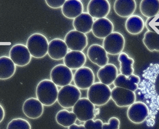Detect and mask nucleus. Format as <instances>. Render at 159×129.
Returning <instances> with one entry per match:
<instances>
[{
    "label": "nucleus",
    "mask_w": 159,
    "mask_h": 129,
    "mask_svg": "<svg viewBox=\"0 0 159 129\" xmlns=\"http://www.w3.org/2000/svg\"><path fill=\"white\" fill-rule=\"evenodd\" d=\"M142 76L138 89L149 109L148 125L152 127L159 111V64H150L143 71Z\"/></svg>",
    "instance_id": "nucleus-1"
},
{
    "label": "nucleus",
    "mask_w": 159,
    "mask_h": 129,
    "mask_svg": "<svg viewBox=\"0 0 159 129\" xmlns=\"http://www.w3.org/2000/svg\"><path fill=\"white\" fill-rule=\"evenodd\" d=\"M56 122L64 127L68 128L75 123L77 118L75 113L64 109L57 112L55 116Z\"/></svg>",
    "instance_id": "nucleus-29"
},
{
    "label": "nucleus",
    "mask_w": 159,
    "mask_h": 129,
    "mask_svg": "<svg viewBox=\"0 0 159 129\" xmlns=\"http://www.w3.org/2000/svg\"><path fill=\"white\" fill-rule=\"evenodd\" d=\"M43 106L37 98H30L24 102L23 112L30 119H37L41 117L43 113Z\"/></svg>",
    "instance_id": "nucleus-15"
},
{
    "label": "nucleus",
    "mask_w": 159,
    "mask_h": 129,
    "mask_svg": "<svg viewBox=\"0 0 159 129\" xmlns=\"http://www.w3.org/2000/svg\"><path fill=\"white\" fill-rule=\"evenodd\" d=\"M50 78L55 84L60 87L70 84L74 79L72 70L65 64L57 65L51 69Z\"/></svg>",
    "instance_id": "nucleus-7"
},
{
    "label": "nucleus",
    "mask_w": 159,
    "mask_h": 129,
    "mask_svg": "<svg viewBox=\"0 0 159 129\" xmlns=\"http://www.w3.org/2000/svg\"><path fill=\"white\" fill-rule=\"evenodd\" d=\"M58 90L57 86L52 80L44 79L40 81L36 86V97L45 106L54 105L57 100Z\"/></svg>",
    "instance_id": "nucleus-2"
},
{
    "label": "nucleus",
    "mask_w": 159,
    "mask_h": 129,
    "mask_svg": "<svg viewBox=\"0 0 159 129\" xmlns=\"http://www.w3.org/2000/svg\"><path fill=\"white\" fill-rule=\"evenodd\" d=\"M68 50V47L64 40L54 38L49 43L48 54L49 57L54 60H61L67 54Z\"/></svg>",
    "instance_id": "nucleus-17"
},
{
    "label": "nucleus",
    "mask_w": 159,
    "mask_h": 129,
    "mask_svg": "<svg viewBox=\"0 0 159 129\" xmlns=\"http://www.w3.org/2000/svg\"><path fill=\"white\" fill-rule=\"evenodd\" d=\"M103 124L100 119L94 120L93 119H91L85 121L84 125L85 129H102Z\"/></svg>",
    "instance_id": "nucleus-33"
},
{
    "label": "nucleus",
    "mask_w": 159,
    "mask_h": 129,
    "mask_svg": "<svg viewBox=\"0 0 159 129\" xmlns=\"http://www.w3.org/2000/svg\"><path fill=\"white\" fill-rule=\"evenodd\" d=\"M86 62V56L82 52L71 51L63 59L64 64L71 70H77L83 67Z\"/></svg>",
    "instance_id": "nucleus-19"
},
{
    "label": "nucleus",
    "mask_w": 159,
    "mask_h": 129,
    "mask_svg": "<svg viewBox=\"0 0 159 129\" xmlns=\"http://www.w3.org/2000/svg\"><path fill=\"white\" fill-rule=\"evenodd\" d=\"M0 110H1V118H0V122H2L4 120L5 116V112L4 108L2 106V105H0Z\"/></svg>",
    "instance_id": "nucleus-37"
},
{
    "label": "nucleus",
    "mask_w": 159,
    "mask_h": 129,
    "mask_svg": "<svg viewBox=\"0 0 159 129\" xmlns=\"http://www.w3.org/2000/svg\"><path fill=\"white\" fill-rule=\"evenodd\" d=\"M120 122L117 117H112L108 120V123H103L102 129H119L120 128Z\"/></svg>",
    "instance_id": "nucleus-34"
},
{
    "label": "nucleus",
    "mask_w": 159,
    "mask_h": 129,
    "mask_svg": "<svg viewBox=\"0 0 159 129\" xmlns=\"http://www.w3.org/2000/svg\"><path fill=\"white\" fill-rule=\"evenodd\" d=\"M114 29V25L111 21L105 17L94 21L92 31L96 37L104 39L113 32Z\"/></svg>",
    "instance_id": "nucleus-18"
},
{
    "label": "nucleus",
    "mask_w": 159,
    "mask_h": 129,
    "mask_svg": "<svg viewBox=\"0 0 159 129\" xmlns=\"http://www.w3.org/2000/svg\"><path fill=\"white\" fill-rule=\"evenodd\" d=\"M83 5L80 0L66 1L61 8L64 16L70 19L76 18L83 12Z\"/></svg>",
    "instance_id": "nucleus-22"
},
{
    "label": "nucleus",
    "mask_w": 159,
    "mask_h": 129,
    "mask_svg": "<svg viewBox=\"0 0 159 129\" xmlns=\"http://www.w3.org/2000/svg\"><path fill=\"white\" fill-rule=\"evenodd\" d=\"M136 7V2L134 0H117L114 5L116 13L120 17L124 18L132 16Z\"/></svg>",
    "instance_id": "nucleus-21"
},
{
    "label": "nucleus",
    "mask_w": 159,
    "mask_h": 129,
    "mask_svg": "<svg viewBox=\"0 0 159 129\" xmlns=\"http://www.w3.org/2000/svg\"><path fill=\"white\" fill-rule=\"evenodd\" d=\"M66 1V0H46L45 2L50 8L56 9L62 8Z\"/></svg>",
    "instance_id": "nucleus-35"
},
{
    "label": "nucleus",
    "mask_w": 159,
    "mask_h": 129,
    "mask_svg": "<svg viewBox=\"0 0 159 129\" xmlns=\"http://www.w3.org/2000/svg\"><path fill=\"white\" fill-rule=\"evenodd\" d=\"M141 79L138 75L133 74L126 76L122 74L118 75L114 82L115 87H121L135 92L139 89Z\"/></svg>",
    "instance_id": "nucleus-23"
},
{
    "label": "nucleus",
    "mask_w": 159,
    "mask_h": 129,
    "mask_svg": "<svg viewBox=\"0 0 159 129\" xmlns=\"http://www.w3.org/2000/svg\"><path fill=\"white\" fill-rule=\"evenodd\" d=\"M145 26V22L141 17L132 15L126 20L125 27L126 31L132 35H137L143 31Z\"/></svg>",
    "instance_id": "nucleus-26"
},
{
    "label": "nucleus",
    "mask_w": 159,
    "mask_h": 129,
    "mask_svg": "<svg viewBox=\"0 0 159 129\" xmlns=\"http://www.w3.org/2000/svg\"><path fill=\"white\" fill-rule=\"evenodd\" d=\"M145 27L148 31L159 34V14L148 18L145 22Z\"/></svg>",
    "instance_id": "nucleus-32"
},
{
    "label": "nucleus",
    "mask_w": 159,
    "mask_h": 129,
    "mask_svg": "<svg viewBox=\"0 0 159 129\" xmlns=\"http://www.w3.org/2000/svg\"><path fill=\"white\" fill-rule=\"evenodd\" d=\"M110 10V4L107 0H91L88 5V12L97 19L106 17Z\"/></svg>",
    "instance_id": "nucleus-14"
},
{
    "label": "nucleus",
    "mask_w": 159,
    "mask_h": 129,
    "mask_svg": "<svg viewBox=\"0 0 159 129\" xmlns=\"http://www.w3.org/2000/svg\"><path fill=\"white\" fill-rule=\"evenodd\" d=\"M16 71V65L10 58L6 56L0 57V79L6 80L11 78Z\"/></svg>",
    "instance_id": "nucleus-25"
},
{
    "label": "nucleus",
    "mask_w": 159,
    "mask_h": 129,
    "mask_svg": "<svg viewBox=\"0 0 159 129\" xmlns=\"http://www.w3.org/2000/svg\"><path fill=\"white\" fill-rule=\"evenodd\" d=\"M9 55L16 65L21 67L29 64L32 57L27 46L21 44L12 46L9 51Z\"/></svg>",
    "instance_id": "nucleus-10"
},
{
    "label": "nucleus",
    "mask_w": 159,
    "mask_h": 129,
    "mask_svg": "<svg viewBox=\"0 0 159 129\" xmlns=\"http://www.w3.org/2000/svg\"><path fill=\"white\" fill-rule=\"evenodd\" d=\"M7 128L31 129V127L29 121L22 118H16L12 119L8 123Z\"/></svg>",
    "instance_id": "nucleus-31"
},
{
    "label": "nucleus",
    "mask_w": 159,
    "mask_h": 129,
    "mask_svg": "<svg viewBox=\"0 0 159 129\" xmlns=\"http://www.w3.org/2000/svg\"><path fill=\"white\" fill-rule=\"evenodd\" d=\"M125 45V39L121 33L113 32L103 39L102 46L108 54L117 55L122 52Z\"/></svg>",
    "instance_id": "nucleus-8"
},
{
    "label": "nucleus",
    "mask_w": 159,
    "mask_h": 129,
    "mask_svg": "<svg viewBox=\"0 0 159 129\" xmlns=\"http://www.w3.org/2000/svg\"><path fill=\"white\" fill-rule=\"evenodd\" d=\"M26 46L32 57L36 59L44 57L48 54L49 42L44 35L34 33L28 39Z\"/></svg>",
    "instance_id": "nucleus-3"
},
{
    "label": "nucleus",
    "mask_w": 159,
    "mask_h": 129,
    "mask_svg": "<svg viewBox=\"0 0 159 129\" xmlns=\"http://www.w3.org/2000/svg\"><path fill=\"white\" fill-rule=\"evenodd\" d=\"M64 41L71 51L82 52L88 45V37L85 34L76 30L69 31L65 37Z\"/></svg>",
    "instance_id": "nucleus-12"
},
{
    "label": "nucleus",
    "mask_w": 159,
    "mask_h": 129,
    "mask_svg": "<svg viewBox=\"0 0 159 129\" xmlns=\"http://www.w3.org/2000/svg\"><path fill=\"white\" fill-rule=\"evenodd\" d=\"M72 111L77 116V119L82 122L96 117L95 105L86 98H80L73 107Z\"/></svg>",
    "instance_id": "nucleus-6"
},
{
    "label": "nucleus",
    "mask_w": 159,
    "mask_h": 129,
    "mask_svg": "<svg viewBox=\"0 0 159 129\" xmlns=\"http://www.w3.org/2000/svg\"><path fill=\"white\" fill-rule=\"evenodd\" d=\"M68 129H85V127H84V125H78L74 123L73 124V125H71L70 126L68 127Z\"/></svg>",
    "instance_id": "nucleus-36"
},
{
    "label": "nucleus",
    "mask_w": 159,
    "mask_h": 129,
    "mask_svg": "<svg viewBox=\"0 0 159 129\" xmlns=\"http://www.w3.org/2000/svg\"><path fill=\"white\" fill-rule=\"evenodd\" d=\"M94 22L93 18L88 12H83L74 19L73 25L75 30L86 34L92 31Z\"/></svg>",
    "instance_id": "nucleus-24"
},
{
    "label": "nucleus",
    "mask_w": 159,
    "mask_h": 129,
    "mask_svg": "<svg viewBox=\"0 0 159 129\" xmlns=\"http://www.w3.org/2000/svg\"><path fill=\"white\" fill-rule=\"evenodd\" d=\"M149 109L145 103L135 102L129 107L127 112V117L132 122L140 124L148 118Z\"/></svg>",
    "instance_id": "nucleus-11"
},
{
    "label": "nucleus",
    "mask_w": 159,
    "mask_h": 129,
    "mask_svg": "<svg viewBox=\"0 0 159 129\" xmlns=\"http://www.w3.org/2000/svg\"><path fill=\"white\" fill-rule=\"evenodd\" d=\"M111 98L117 106L120 108L130 106L136 99L135 92L128 89L115 87L111 90Z\"/></svg>",
    "instance_id": "nucleus-9"
},
{
    "label": "nucleus",
    "mask_w": 159,
    "mask_h": 129,
    "mask_svg": "<svg viewBox=\"0 0 159 129\" xmlns=\"http://www.w3.org/2000/svg\"><path fill=\"white\" fill-rule=\"evenodd\" d=\"M118 60L120 63L121 74L128 77L133 74L134 69L133 66L134 60L132 58L129 57L125 52H121L119 54Z\"/></svg>",
    "instance_id": "nucleus-28"
},
{
    "label": "nucleus",
    "mask_w": 159,
    "mask_h": 129,
    "mask_svg": "<svg viewBox=\"0 0 159 129\" xmlns=\"http://www.w3.org/2000/svg\"><path fill=\"white\" fill-rule=\"evenodd\" d=\"M103 46L98 44L91 45L87 51L88 57L89 60L101 68L108 64L109 58Z\"/></svg>",
    "instance_id": "nucleus-16"
},
{
    "label": "nucleus",
    "mask_w": 159,
    "mask_h": 129,
    "mask_svg": "<svg viewBox=\"0 0 159 129\" xmlns=\"http://www.w3.org/2000/svg\"><path fill=\"white\" fill-rule=\"evenodd\" d=\"M80 89L75 85L69 84L61 87L58 91L57 101L64 108H73L81 97Z\"/></svg>",
    "instance_id": "nucleus-5"
},
{
    "label": "nucleus",
    "mask_w": 159,
    "mask_h": 129,
    "mask_svg": "<svg viewBox=\"0 0 159 129\" xmlns=\"http://www.w3.org/2000/svg\"><path fill=\"white\" fill-rule=\"evenodd\" d=\"M118 75V71L116 65L112 64L101 67L97 73L100 82L110 86L113 84Z\"/></svg>",
    "instance_id": "nucleus-20"
},
{
    "label": "nucleus",
    "mask_w": 159,
    "mask_h": 129,
    "mask_svg": "<svg viewBox=\"0 0 159 129\" xmlns=\"http://www.w3.org/2000/svg\"><path fill=\"white\" fill-rule=\"evenodd\" d=\"M140 9L142 14L148 18L156 16L159 13V0H142Z\"/></svg>",
    "instance_id": "nucleus-27"
},
{
    "label": "nucleus",
    "mask_w": 159,
    "mask_h": 129,
    "mask_svg": "<svg viewBox=\"0 0 159 129\" xmlns=\"http://www.w3.org/2000/svg\"><path fill=\"white\" fill-rule=\"evenodd\" d=\"M75 85L81 90L88 89L94 83L95 75L93 70L87 67L77 69L74 75Z\"/></svg>",
    "instance_id": "nucleus-13"
},
{
    "label": "nucleus",
    "mask_w": 159,
    "mask_h": 129,
    "mask_svg": "<svg viewBox=\"0 0 159 129\" xmlns=\"http://www.w3.org/2000/svg\"><path fill=\"white\" fill-rule=\"evenodd\" d=\"M111 90L107 85L101 82L94 83L88 89L87 97L95 106L106 104L111 98Z\"/></svg>",
    "instance_id": "nucleus-4"
},
{
    "label": "nucleus",
    "mask_w": 159,
    "mask_h": 129,
    "mask_svg": "<svg viewBox=\"0 0 159 129\" xmlns=\"http://www.w3.org/2000/svg\"><path fill=\"white\" fill-rule=\"evenodd\" d=\"M143 42L150 52H159V34L147 31L144 34Z\"/></svg>",
    "instance_id": "nucleus-30"
}]
</instances>
